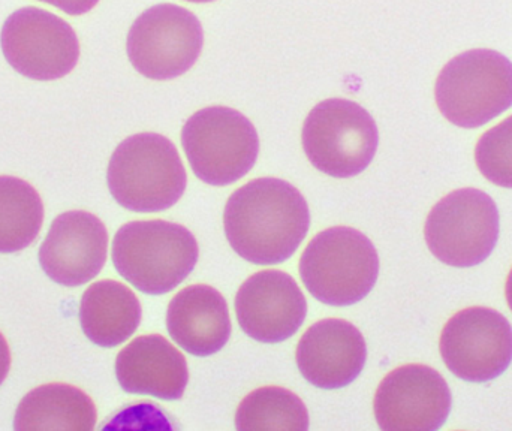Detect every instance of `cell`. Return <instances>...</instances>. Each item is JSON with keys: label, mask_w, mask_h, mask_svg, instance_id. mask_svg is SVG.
I'll return each mask as SVG.
<instances>
[{"label": "cell", "mask_w": 512, "mask_h": 431, "mask_svg": "<svg viewBox=\"0 0 512 431\" xmlns=\"http://www.w3.org/2000/svg\"><path fill=\"white\" fill-rule=\"evenodd\" d=\"M310 212L297 188L279 179H256L237 189L224 212L227 240L252 264H280L306 237Z\"/></svg>", "instance_id": "6da1fadb"}, {"label": "cell", "mask_w": 512, "mask_h": 431, "mask_svg": "<svg viewBox=\"0 0 512 431\" xmlns=\"http://www.w3.org/2000/svg\"><path fill=\"white\" fill-rule=\"evenodd\" d=\"M113 262L120 276L144 294H167L194 270L198 243L188 228L177 223L135 220L117 231Z\"/></svg>", "instance_id": "7a4b0ae2"}, {"label": "cell", "mask_w": 512, "mask_h": 431, "mask_svg": "<svg viewBox=\"0 0 512 431\" xmlns=\"http://www.w3.org/2000/svg\"><path fill=\"white\" fill-rule=\"evenodd\" d=\"M186 171L176 146L159 134L132 135L117 146L107 182L114 200L138 213L164 212L185 194Z\"/></svg>", "instance_id": "3957f363"}, {"label": "cell", "mask_w": 512, "mask_h": 431, "mask_svg": "<svg viewBox=\"0 0 512 431\" xmlns=\"http://www.w3.org/2000/svg\"><path fill=\"white\" fill-rule=\"evenodd\" d=\"M378 273V252L372 241L348 226H334L316 234L300 259L307 291L330 306H351L364 300Z\"/></svg>", "instance_id": "277c9868"}, {"label": "cell", "mask_w": 512, "mask_h": 431, "mask_svg": "<svg viewBox=\"0 0 512 431\" xmlns=\"http://www.w3.org/2000/svg\"><path fill=\"white\" fill-rule=\"evenodd\" d=\"M435 98L448 122L480 128L512 107V62L486 48L465 51L439 72Z\"/></svg>", "instance_id": "5b68a950"}, {"label": "cell", "mask_w": 512, "mask_h": 431, "mask_svg": "<svg viewBox=\"0 0 512 431\" xmlns=\"http://www.w3.org/2000/svg\"><path fill=\"white\" fill-rule=\"evenodd\" d=\"M301 141L316 170L336 179H351L372 164L379 134L373 117L357 102L327 99L304 120Z\"/></svg>", "instance_id": "8992f818"}, {"label": "cell", "mask_w": 512, "mask_h": 431, "mask_svg": "<svg viewBox=\"0 0 512 431\" xmlns=\"http://www.w3.org/2000/svg\"><path fill=\"white\" fill-rule=\"evenodd\" d=\"M182 144L195 176L212 186L231 185L245 177L259 153L251 120L228 107L197 111L183 126Z\"/></svg>", "instance_id": "52a82bcc"}, {"label": "cell", "mask_w": 512, "mask_h": 431, "mask_svg": "<svg viewBox=\"0 0 512 431\" xmlns=\"http://www.w3.org/2000/svg\"><path fill=\"white\" fill-rule=\"evenodd\" d=\"M424 237L430 252L444 264L475 267L498 243V206L478 189L451 192L430 210Z\"/></svg>", "instance_id": "ba28073f"}, {"label": "cell", "mask_w": 512, "mask_h": 431, "mask_svg": "<svg viewBox=\"0 0 512 431\" xmlns=\"http://www.w3.org/2000/svg\"><path fill=\"white\" fill-rule=\"evenodd\" d=\"M204 32L188 9L161 3L132 24L126 51L132 66L150 80L168 81L188 72L200 59Z\"/></svg>", "instance_id": "9c48e42d"}, {"label": "cell", "mask_w": 512, "mask_h": 431, "mask_svg": "<svg viewBox=\"0 0 512 431\" xmlns=\"http://www.w3.org/2000/svg\"><path fill=\"white\" fill-rule=\"evenodd\" d=\"M0 45L6 62L30 80H59L80 59V41L71 24L35 6L18 9L6 18Z\"/></svg>", "instance_id": "30bf717a"}, {"label": "cell", "mask_w": 512, "mask_h": 431, "mask_svg": "<svg viewBox=\"0 0 512 431\" xmlns=\"http://www.w3.org/2000/svg\"><path fill=\"white\" fill-rule=\"evenodd\" d=\"M439 351L445 366L457 378L484 384L510 367L511 324L489 307H468L445 324Z\"/></svg>", "instance_id": "8fae6325"}, {"label": "cell", "mask_w": 512, "mask_h": 431, "mask_svg": "<svg viewBox=\"0 0 512 431\" xmlns=\"http://www.w3.org/2000/svg\"><path fill=\"white\" fill-rule=\"evenodd\" d=\"M451 403L450 387L435 369L406 364L382 379L373 408L382 430L433 431L444 426Z\"/></svg>", "instance_id": "7c38bea8"}, {"label": "cell", "mask_w": 512, "mask_h": 431, "mask_svg": "<svg viewBox=\"0 0 512 431\" xmlns=\"http://www.w3.org/2000/svg\"><path fill=\"white\" fill-rule=\"evenodd\" d=\"M108 232L99 217L83 210L54 219L39 249L42 270L59 285L81 286L95 279L107 262Z\"/></svg>", "instance_id": "4fadbf2b"}, {"label": "cell", "mask_w": 512, "mask_h": 431, "mask_svg": "<svg viewBox=\"0 0 512 431\" xmlns=\"http://www.w3.org/2000/svg\"><path fill=\"white\" fill-rule=\"evenodd\" d=\"M306 313V298L285 271H259L237 292V321L249 337L261 343H280L294 336Z\"/></svg>", "instance_id": "5bb4252c"}, {"label": "cell", "mask_w": 512, "mask_h": 431, "mask_svg": "<svg viewBox=\"0 0 512 431\" xmlns=\"http://www.w3.org/2000/svg\"><path fill=\"white\" fill-rule=\"evenodd\" d=\"M366 358L363 334L351 322L337 318L307 328L295 352L301 375L322 390L352 384L363 372Z\"/></svg>", "instance_id": "9a60e30c"}, {"label": "cell", "mask_w": 512, "mask_h": 431, "mask_svg": "<svg viewBox=\"0 0 512 431\" xmlns=\"http://www.w3.org/2000/svg\"><path fill=\"white\" fill-rule=\"evenodd\" d=\"M116 376L129 394L179 400L189 382L186 358L158 334L132 340L116 358Z\"/></svg>", "instance_id": "2e32d148"}, {"label": "cell", "mask_w": 512, "mask_h": 431, "mask_svg": "<svg viewBox=\"0 0 512 431\" xmlns=\"http://www.w3.org/2000/svg\"><path fill=\"white\" fill-rule=\"evenodd\" d=\"M167 327L174 342L189 354L195 357L216 354L231 336L227 300L212 286H188L171 300Z\"/></svg>", "instance_id": "e0dca14e"}, {"label": "cell", "mask_w": 512, "mask_h": 431, "mask_svg": "<svg viewBox=\"0 0 512 431\" xmlns=\"http://www.w3.org/2000/svg\"><path fill=\"white\" fill-rule=\"evenodd\" d=\"M80 322L90 342L102 348H114L137 331L141 304L128 286L116 280H101L84 292Z\"/></svg>", "instance_id": "ac0fdd59"}, {"label": "cell", "mask_w": 512, "mask_h": 431, "mask_svg": "<svg viewBox=\"0 0 512 431\" xmlns=\"http://www.w3.org/2000/svg\"><path fill=\"white\" fill-rule=\"evenodd\" d=\"M95 403L80 388L47 384L30 391L15 412L17 431H90L95 429Z\"/></svg>", "instance_id": "d6986e66"}, {"label": "cell", "mask_w": 512, "mask_h": 431, "mask_svg": "<svg viewBox=\"0 0 512 431\" xmlns=\"http://www.w3.org/2000/svg\"><path fill=\"white\" fill-rule=\"evenodd\" d=\"M42 222L44 204L36 189L17 177L0 176V253L29 247Z\"/></svg>", "instance_id": "ffe728a7"}, {"label": "cell", "mask_w": 512, "mask_h": 431, "mask_svg": "<svg viewBox=\"0 0 512 431\" xmlns=\"http://www.w3.org/2000/svg\"><path fill=\"white\" fill-rule=\"evenodd\" d=\"M240 431L309 429V412L303 400L280 387H261L240 403L236 412Z\"/></svg>", "instance_id": "44dd1931"}, {"label": "cell", "mask_w": 512, "mask_h": 431, "mask_svg": "<svg viewBox=\"0 0 512 431\" xmlns=\"http://www.w3.org/2000/svg\"><path fill=\"white\" fill-rule=\"evenodd\" d=\"M475 164L493 185L512 189V116L481 135Z\"/></svg>", "instance_id": "7402d4cb"}, {"label": "cell", "mask_w": 512, "mask_h": 431, "mask_svg": "<svg viewBox=\"0 0 512 431\" xmlns=\"http://www.w3.org/2000/svg\"><path fill=\"white\" fill-rule=\"evenodd\" d=\"M41 2L53 5L54 8L69 15H83L92 11L98 5L99 0H41Z\"/></svg>", "instance_id": "603a6c76"}, {"label": "cell", "mask_w": 512, "mask_h": 431, "mask_svg": "<svg viewBox=\"0 0 512 431\" xmlns=\"http://www.w3.org/2000/svg\"><path fill=\"white\" fill-rule=\"evenodd\" d=\"M9 369H11V351H9L5 336L0 333V385L8 376Z\"/></svg>", "instance_id": "cb8c5ba5"}, {"label": "cell", "mask_w": 512, "mask_h": 431, "mask_svg": "<svg viewBox=\"0 0 512 431\" xmlns=\"http://www.w3.org/2000/svg\"><path fill=\"white\" fill-rule=\"evenodd\" d=\"M505 297H507L508 306L512 310V270L508 274L507 285H505Z\"/></svg>", "instance_id": "d4e9b609"}, {"label": "cell", "mask_w": 512, "mask_h": 431, "mask_svg": "<svg viewBox=\"0 0 512 431\" xmlns=\"http://www.w3.org/2000/svg\"><path fill=\"white\" fill-rule=\"evenodd\" d=\"M188 2L207 3V2H213V0H188Z\"/></svg>", "instance_id": "484cf974"}]
</instances>
